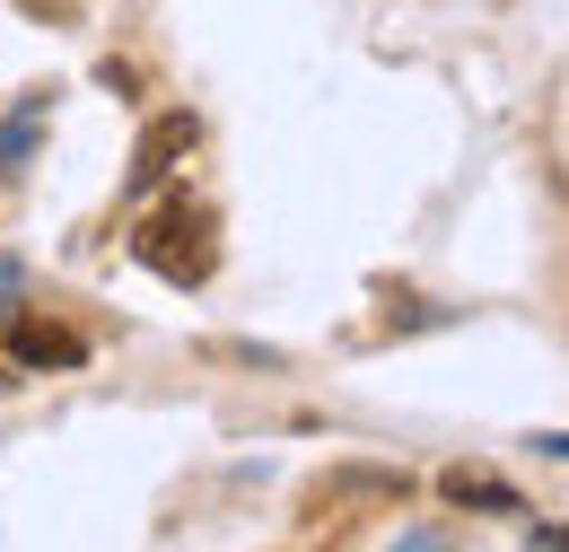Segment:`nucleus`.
I'll return each mask as SVG.
<instances>
[{
  "label": "nucleus",
  "instance_id": "1",
  "mask_svg": "<svg viewBox=\"0 0 569 552\" xmlns=\"http://www.w3.org/2000/svg\"><path fill=\"white\" fill-rule=\"evenodd\" d=\"M132 255H141V273H158L167 289H202V280L219 273V210L193 203V194H167V203L132 228Z\"/></svg>",
  "mask_w": 569,
  "mask_h": 552
},
{
  "label": "nucleus",
  "instance_id": "3",
  "mask_svg": "<svg viewBox=\"0 0 569 552\" xmlns=\"http://www.w3.org/2000/svg\"><path fill=\"white\" fill-rule=\"evenodd\" d=\"M9 351H18L27 368H79V359H88V343H79L71 325H18Z\"/></svg>",
  "mask_w": 569,
  "mask_h": 552
},
{
  "label": "nucleus",
  "instance_id": "5",
  "mask_svg": "<svg viewBox=\"0 0 569 552\" xmlns=\"http://www.w3.org/2000/svg\"><path fill=\"white\" fill-rule=\"evenodd\" d=\"M36 140H44V97H27V106L0 124V176H9L18 158H36Z\"/></svg>",
  "mask_w": 569,
  "mask_h": 552
},
{
  "label": "nucleus",
  "instance_id": "2",
  "mask_svg": "<svg viewBox=\"0 0 569 552\" xmlns=\"http://www.w3.org/2000/svg\"><path fill=\"white\" fill-rule=\"evenodd\" d=\"M193 115H158V124H149L141 132V149H132V176H123V203H149V194H158V185H167V176H176V167H184V158H193Z\"/></svg>",
  "mask_w": 569,
  "mask_h": 552
},
{
  "label": "nucleus",
  "instance_id": "4",
  "mask_svg": "<svg viewBox=\"0 0 569 552\" xmlns=\"http://www.w3.org/2000/svg\"><path fill=\"white\" fill-rule=\"evenodd\" d=\"M447 500H456V509H499V518H517V491L499 483V474H482V465H456V474H447Z\"/></svg>",
  "mask_w": 569,
  "mask_h": 552
},
{
  "label": "nucleus",
  "instance_id": "7",
  "mask_svg": "<svg viewBox=\"0 0 569 552\" xmlns=\"http://www.w3.org/2000/svg\"><path fill=\"white\" fill-rule=\"evenodd\" d=\"M0 386H18V377H9V368H0Z\"/></svg>",
  "mask_w": 569,
  "mask_h": 552
},
{
  "label": "nucleus",
  "instance_id": "6",
  "mask_svg": "<svg viewBox=\"0 0 569 552\" xmlns=\"http://www.w3.org/2000/svg\"><path fill=\"white\" fill-rule=\"evenodd\" d=\"M18 298H27V264H18V255H0V325L18 316Z\"/></svg>",
  "mask_w": 569,
  "mask_h": 552
}]
</instances>
